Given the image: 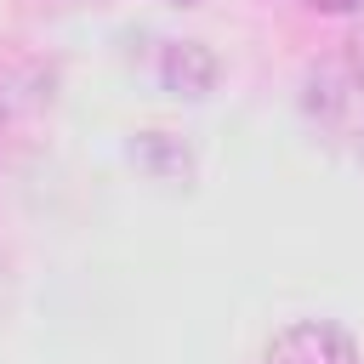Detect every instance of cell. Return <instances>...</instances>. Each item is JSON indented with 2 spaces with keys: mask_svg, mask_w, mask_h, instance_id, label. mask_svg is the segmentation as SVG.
I'll use <instances>...</instances> for the list:
<instances>
[{
  "mask_svg": "<svg viewBox=\"0 0 364 364\" xmlns=\"http://www.w3.org/2000/svg\"><path fill=\"white\" fill-rule=\"evenodd\" d=\"M262 364H358L347 330L324 324V318H307V324H290L273 336V347L262 353Z\"/></svg>",
  "mask_w": 364,
  "mask_h": 364,
  "instance_id": "1",
  "label": "cell"
},
{
  "mask_svg": "<svg viewBox=\"0 0 364 364\" xmlns=\"http://www.w3.org/2000/svg\"><path fill=\"white\" fill-rule=\"evenodd\" d=\"M313 11H353V6H364V0H307Z\"/></svg>",
  "mask_w": 364,
  "mask_h": 364,
  "instance_id": "2",
  "label": "cell"
},
{
  "mask_svg": "<svg viewBox=\"0 0 364 364\" xmlns=\"http://www.w3.org/2000/svg\"><path fill=\"white\" fill-rule=\"evenodd\" d=\"M358 159H364V148H358Z\"/></svg>",
  "mask_w": 364,
  "mask_h": 364,
  "instance_id": "3",
  "label": "cell"
},
{
  "mask_svg": "<svg viewBox=\"0 0 364 364\" xmlns=\"http://www.w3.org/2000/svg\"><path fill=\"white\" fill-rule=\"evenodd\" d=\"M176 6H188V0H176Z\"/></svg>",
  "mask_w": 364,
  "mask_h": 364,
  "instance_id": "4",
  "label": "cell"
}]
</instances>
